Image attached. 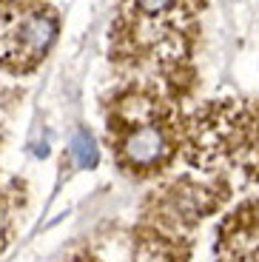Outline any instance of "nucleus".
Masks as SVG:
<instances>
[{
    "mask_svg": "<svg viewBox=\"0 0 259 262\" xmlns=\"http://www.w3.org/2000/svg\"><path fill=\"white\" fill-rule=\"evenodd\" d=\"M165 134L154 125H143V128H137L128 140H125V157H128L131 165L137 168H148V165L160 163L165 157Z\"/></svg>",
    "mask_w": 259,
    "mask_h": 262,
    "instance_id": "f257e3e1",
    "label": "nucleus"
},
{
    "mask_svg": "<svg viewBox=\"0 0 259 262\" xmlns=\"http://www.w3.org/2000/svg\"><path fill=\"white\" fill-rule=\"evenodd\" d=\"M57 34V23L49 14H32V17L20 26V43L26 46V52L40 54L49 49V43Z\"/></svg>",
    "mask_w": 259,
    "mask_h": 262,
    "instance_id": "f03ea898",
    "label": "nucleus"
},
{
    "mask_svg": "<svg viewBox=\"0 0 259 262\" xmlns=\"http://www.w3.org/2000/svg\"><path fill=\"white\" fill-rule=\"evenodd\" d=\"M72 157L80 168H94L97 165V145L89 131H77L72 140Z\"/></svg>",
    "mask_w": 259,
    "mask_h": 262,
    "instance_id": "7ed1b4c3",
    "label": "nucleus"
},
{
    "mask_svg": "<svg viewBox=\"0 0 259 262\" xmlns=\"http://www.w3.org/2000/svg\"><path fill=\"white\" fill-rule=\"evenodd\" d=\"M171 3H174V0H137L140 12H145V14H160V12H165Z\"/></svg>",
    "mask_w": 259,
    "mask_h": 262,
    "instance_id": "20e7f679",
    "label": "nucleus"
}]
</instances>
